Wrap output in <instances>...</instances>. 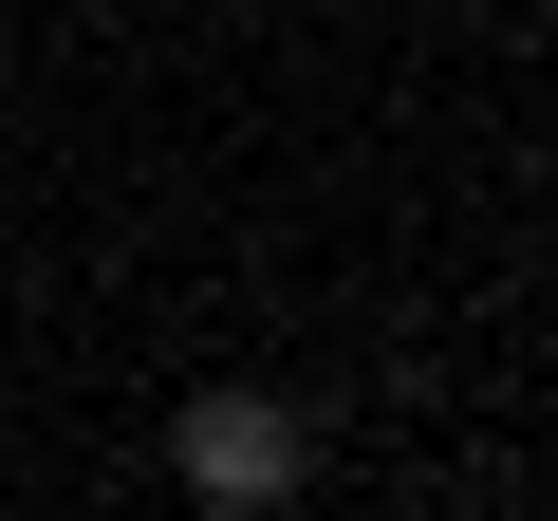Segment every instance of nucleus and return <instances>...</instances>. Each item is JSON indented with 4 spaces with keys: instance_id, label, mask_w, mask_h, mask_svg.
Listing matches in <instances>:
<instances>
[{
    "instance_id": "f257e3e1",
    "label": "nucleus",
    "mask_w": 558,
    "mask_h": 521,
    "mask_svg": "<svg viewBox=\"0 0 558 521\" xmlns=\"http://www.w3.org/2000/svg\"><path fill=\"white\" fill-rule=\"evenodd\" d=\"M168 484H186V502H223V521H279V502L317 484L299 391H186V410H168Z\"/></svg>"
}]
</instances>
